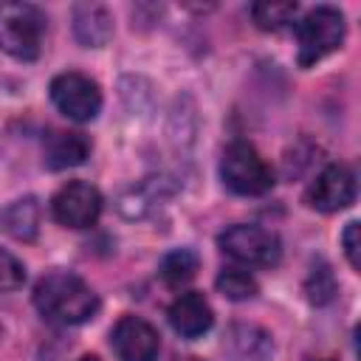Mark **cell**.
<instances>
[{
    "instance_id": "cell-10",
    "label": "cell",
    "mask_w": 361,
    "mask_h": 361,
    "mask_svg": "<svg viewBox=\"0 0 361 361\" xmlns=\"http://www.w3.org/2000/svg\"><path fill=\"white\" fill-rule=\"evenodd\" d=\"M169 324H172V330L178 333V336H183V338H197V336H203L209 327H212V322H214V313H212V305H209V299L203 296V293H197V290H186V293H180L172 305H169Z\"/></svg>"
},
{
    "instance_id": "cell-21",
    "label": "cell",
    "mask_w": 361,
    "mask_h": 361,
    "mask_svg": "<svg viewBox=\"0 0 361 361\" xmlns=\"http://www.w3.org/2000/svg\"><path fill=\"white\" fill-rule=\"evenodd\" d=\"M76 361H99L96 355H82V358H76Z\"/></svg>"
},
{
    "instance_id": "cell-5",
    "label": "cell",
    "mask_w": 361,
    "mask_h": 361,
    "mask_svg": "<svg viewBox=\"0 0 361 361\" xmlns=\"http://www.w3.org/2000/svg\"><path fill=\"white\" fill-rule=\"evenodd\" d=\"M217 245L231 259H237L243 265H254V268H271L282 257L279 237L262 226H245V223L228 226L217 237Z\"/></svg>"
},
{
    "instance_id": "cell-6",
    "label": "cell",
    "mask_w": 361,
    "mask_h": 361,
    "mask_svg": "<svg viewBox=\"0 0 361 361\" xmlns=\"http://www.w3.org/2000/svg\"><path fill=\"white\" fill-rule=\"evenodd\" d=\"M51 102L54 107L68 116L71 121H90L102 110V90L99 85L79 73V71H65L51 79Z\"/></svg>"
},
{
    "instance_id": "cell-4",
    "label": "cell",
    "mask_w": 361,
    "mask_h": 361,
    "mask_svg": "<svg viewBox=\"0 0 361 361\" xmlns=\"http://www.w3.org/2000/svg\"><path fill=\"white\" fill-rule=\"evenodd\" d=\"M344 14L333 6H316L310 8L299 25H296V39H299V65L310 68L327 54H333L344 42Z\"/></svg>"
},
{
    "instance_id": "cell-15",
    "label": "cell",
    "mask_w": 361,
    "mask_h": 361,
    "mask_svg": "<svg viewBox=\"0 0 361 361\" xmlns=\"http://www.w3.org/2000/svg\"><path fill=\"white\" fill-rule=\"evenodd\" d=\"M197 268H200V262H197V254L195 251H189V248H175V251H169L164 259H161V279L166 282V285H172V288H180V285H186L189 279H195V274H197Z\"/></svg>"
},
{
    "instance_id": "cell-19",
    "label": "cell",
    "mask_w": 361,
    "mask_h": 361,
    "mask_svg": "<svg viewBox=\"0 0 361 361\" xmlns=\"http://www.w3.org/2000/svg\"><path fill=\"white\" fill-rule=\"evenodd\" d=\"M23 282H25V268H23V262H20L11 251L0 248V293L17 290V288H23Z\"/></svg>"
},
{
    "instance_id": "cell-7",
    "label": "cell",
    "mask_w": 361,
    "mask_h": 361,
    "mask_svg": "<svg viewBox=\"0 0 361 361\" xmlns=\"http://www.w3.org/2000/svg\"><path fill=\"white\" fill-rule=\"evenodd\" d=\"M51 214L59 226L90 228L102 214V192L87 180H68L51 197Z\"/></svg>"
},
{
    "instance_id": "cell-1",
    "label": "cell",
    "mask_w": 361,
    "mask_h": 361,
    "mask_svg": "<svg viewBox=\"0 0 361 361\" xmlns=\"http://www.w3.org/2000/svg\"><path fill=\"white\" fill-rule=\"evenodd\" d=\"M34 305L54 324H82L99 310V296L73 271H48L34 285Z\"/></svg>"
},
{
    "instance_id": "cell-3",
    "label": "cell",
    "mask_w": 361,
    "mask_h": 361,
    "mask_svg": "<svg viewBox=\"0 0 361 361\" xmlns=\"http://www.w3.org/2000/svg\"><path fill=\"white\" fill-rule=\"evenodd\" d=\"M220 178L234 195L243 197H257L274 189V169L248 141H231L223 149Z\"/></svg>"
},
{
    "instance_id": "cell-13",
    "label": "cell",
    "mask_w": 361,
    "mask_h": 361,
    "mask_svg": "<svg viewBox=\"0 0 361 361\" xmlns=\"http://www.w3.org/2000/svg\"><path fill=\"white\" fill-rule=\"evenodd\" d=\"M223 347L240 358V361H265L274 350L271 344V336L254 324H234L228 333H226V341Z\"/></svg>"
},
{
    "instance_id": "cell-12",
    "label": "cell",
    "mask_w": 361,
    "mask_h": 361,
    "mask_svg": "<svg viewBox=\"0 0 361 361\" xmlns=\"http://www.w3.org/2000/svg\"><path fill=\"white\" fill-rule=\"evenodd\" d=\"M73 34L87 48H102L113 37V17L99 3H79L73 6Z\"/></svg>"
},
{
    "instance_id": "cell-14",
    "label": "cell",
    "mask_w": 361,
    "mask_h": 361,
    "mask_svg": "<svg viewBox=\"0 0 361 361\" xmlns=\"http://www.w3.org/2000/svg\"><path fill=\"white\" fill-rule=\"evenodd\" d=\"M0 226L14 240H34L39 228V203L34 197H20L8 203L0 214Z\"/></svg>"
},
{
    "instance_id": "cell-18",
    "label": "cell",
    "mask_w": 361,
    "mask_h": 361,
    "mask_svg": "<svg viewBox=\"0 0 361 361\" xmlns=\"http://www.w3.org/2000/svg\"><path fill=\"white\" fill-rule=\"evenodd\" d=\"M305 290H307V296H310V302H313V305H327V302L333 299V293H336L333 271H330L327 265L313 268V271H310V276H307Z\"/></svg>"
},
{
    "instance_id": "cell-2",
    "label": "cell",
    "mask_w": 361,
    "mask_h": 361,
    "mask_svg": "<svg viewBox=\"0 0 361 361\" xmlns=\"http://www.w3.org/2000/svg\"><path fill=\"white\" fill-rule=\"evenodd\" d=\"M45 17L31 3H0V51L31 62L42 51Z\"/></svg>"
},
{
    "instance_id": "cell-20",
    "label": "cell",
    "mask_w": 361,
    "mask_h": 361,
    "mask_svg": "<svg viewBox=\"0 0 361 361\" xmlns=\"http://www.w3.org/2000/svg\"><path fill=\"white\" fill-rule=\"evenodd\" d=\"M341 245H344V254H347L350 265L358 271V268H361V257H358V223H355V220L347 223V228H344V234H341Z\"/></svg>"
},
{
    "instance_id": "cell-17",
    "label": "cell",
    "mask_w": 361,
    "mask_h": 361,
    "mask_svg": "<svg viewBox=\"0 0 361 361\" xmlns=\"http://www.w3.org/2000/svg\"><path fill=\"white\" fill-rule=\"evenodd\" d=\"M299 6L296 3H254L251 6V17L259 28L265 31H276L282 25H288L296 17Z\"/></svg>"
},
{
    "instance_id": "cell-9",
    "label": "cell",
    "mask_w": 361,
    "mask_h": 361,
    "mask_svg": "<svg viewBox=\"0 0 361 361\" xmlns=\"http://www.w3.org/2000/svg\"><path fill=\"white\" fill-rule=\"evenodd\" d=\"M110 347L118 361H155L161 353V336L149 322L121 316L110 330Z\"/></svg>"
},
{
    "instance_id": "cell-16",
    "label": "cell",
    "mask_w": 361,
    "mask_h": 361,
    "mask_svg": "<svg viewBox=\"0 0 361 361\" xmlns=\"http://www.w3.org/2000/svg\"><path fill=\"white\" fill-rule=\"evenodd\" d=\"M214 285H217V290H220L226 299H234V302L254 299L257 290H259L257 279H254L248 271H243V268H226V271H220L217 279H214Z\"/></svg>"
},
{
    "instance_id": "cell-11",
    "label": "cell",
    "mask_w": 361,
    "mask_h": 361,
    "mask_svg": "<svg viewBox=\"0 0 361 361\" xmlns=\"http://www.w3.org/2000/svg\"><path fill=\"white\" fill-rule=\"evenodd\" d=\"M42 161L48 169H68L79 166L90 155V138L85 133H71V130H54L42 141Z\"/></svg>"
},
{
    "instance_id": "cell-8",
    "label": "cell",
    "mask_w": 361,
    "mask_h": 361,
    "mask_svg": "<svg viewBox=\"0 0 361 361\" xmlns=\"http://www.w3.org/2000/svg\"><path fill=\"white\" fill-rule=\"evenodd\" d=\"M355 200V175L344 164L324 166L305 192V203L316 212H341Z\"/></svg>"
}]
</instances>
